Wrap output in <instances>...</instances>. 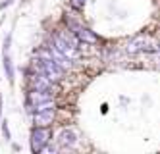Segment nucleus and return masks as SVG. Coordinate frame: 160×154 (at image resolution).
Listing matches in <instances>:
<instances>
[{"label": "nucleus", "mask_w": 160, "mask_h": 154, "mask_svg": "<svg viewBox=\"0 0 160 154\" xmlns=\"http://www.w3.org/2000/svg\"><path fill=\"white\" fill-rule=\"evenodd\" d=\"M64 25H66V29H70L81 42H87V44L100 42V37L95 31H91L85 23L79 19V16L75 14V10L73 12H66V14H64Z\"/></svg>", "instance_id": "nucleus-1"}, {"label": "nucleus", "mask_w": 160, "mask_h": 154, "mask_svg": "<svg viewBox=\"0 0 160 154\" xmlns=\"http://www.w3.org/2000/svg\"><path fill=\"white\" fill-rule=\"evenodd\" d=\"M125 52L128 54H158L160 52V42H156L148 35H137L128 44H125Z\"/></svg>", "instance_id": "nucleus-2"}, {"label": "nucleus", "mask_w": 160, "mask_h": 154, "mask_svg": "<svg viewBox=\"0 0 160 154\" xmlns=\"http://www.w3.org/2000/svg\"><path fill=\"white\" fill-rule=\"evenodd\" d=\"M48 143H52V131L50 127H42V125H33L31 129V152L39 154Z\"/></svg>", "instance_id": "nucleus-3"}, {"label": "nucleus", "mask_w": 160, "mask_h": 154, "mask_svg": "<svg viewBox=\"0 0 160 154\" xmlns=\"http://www.w3.org/2000/svg\"><path fill=\"white\" fill-rule=\"evenodd\" d=\"M27 87L29 89H37V91H58V83L52 81L50 77L42 75V73H27Z\"/></svg>", "instance_id": "nucleus-4"}, {"label": "nucleus", "mask_w": 160, "mask_h": 154, "mask_svg": "<svg viewBox=\"0 0 160 154\" xmlns=\"http://www.w3.org/2000/svg\"><path fill=\"white\" fill-rule=\"evenodd\" d=\"M10 44H12V33H8L4 37V48H2V64H4V72L8 77V83L14 85V64H12V56H10Z\"/></svg>", "instance_id": "nucleus-5"}, {"label": "nucleus", "mask_w": 160, "mask_h": 154, "mask_svg": "<svg viewBox=\"0 0 160 154\" xmlns=\"http://www.w3.org/2000/svg\"><path fill=\"white\" fill-rule=\"evenodd\" d=\"M77 145V133L72 127H64L58 131V139H56V147L58 148H73Z\"/></svg>", "instance_id": "nucleus-6"}, {"label": "nucleus", "mask_w": 160, "mask_h": 154, "mask_svg": "<svg viewBox=\"0 0 160 154\" xmlns=\"http://www.w3.org/2000/svg\"><path fill=\"white\" fill-rule=\"evenodd\" d=\"M54 94H56V92H52V91H37V89H29L27 94H25V106H35V104L44 102V100L56 98Z\"/></svg>", "instance_id": "nucleus-7"}, {"label": "nucleus", "mask_w": 160, "mask_h": 154, "mask_svg": "<svg viewBox=\"0 0 160 154\" xmlns=\"http://www.w3.org/2000/svg\"><path fill=\"white\" fill-rule=\"evenodd\" d=\"M33 125H42V127H50L56 122V110H42V112H33L31 114Z\"/></svg>", "instance_id": "nucleus-8"}, {"label": "nucleus", "mask_w": 160, "mask_h": 154, "mask_svg": "<svg viewBox=\"0 0 160 154\" xmlns=\"http://www.w3.org/2000/svg\"><path fill=\"white\" fill-rule=\"evenodd\" d=\"M85 2H87V0H70V6H72V10L79 12V10H83Z\"/></svg>", "instance_id": "nucleus-9"}, {"label": "nucleus", "mask_w": 160, "mask_h": 154, "mask_svg": "<svg viewBox=\"0 0 160 154\" xmlns=\"http://www.w3.org/2000/svg\"><path fill=\"white\" fill-rule=\"evenodd\" d=\"M2 135H4V139H12V135H10V127H8V122H2Z\"/></svg>", "instance_id": "nucleus-10"}, {"label": "nucleus", "mask_w": 160, "mask_h": 154, "mask_svg": "<svg viewBox=\"0 0 160 154\" xmlns=\"http://www.w3.org/2000/svg\"><path fill=\"white\" fill-rule=\"evenodd\" d=\"M10 4H14V0H4V2L2 4H0V10H6Z\"/></svg>", "instance_id": "nucleus-11"}, {"label": "nucleus", "mask_w": 160, "mask_h": 154, "mask_svg": "<svg viewBox=\"0 0 160 154\" xmlns=\"http://www.w3.org/2000/svg\"><path fill=\"white\" fill-rule=\"evenodd\" d=\"M0 117H2V97H0Z\"/></svg>", "instance_id": "nucleus-12"}]
</instances>
